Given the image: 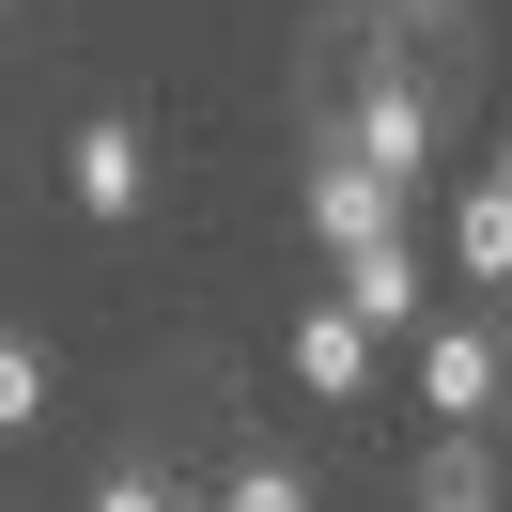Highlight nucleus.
<instances>
[{
    "instance_id": "f03ea898",
    "label": "nucleus",
    "mask_w": 512,
    "mask_h": 512,
    "mask_svg": "<svg viewBox=\"0 0 512 512\" xmlns=\"http://www.w3.org/2000/svg\"><path fill=\"white\" fill-rule=\"evenodd\" d=\"M342 156H357V171H388V187H419V156H435V109H419L404 78H373V94H357V125H342Z\"/></svg>"
},
{
    "instance_id": "6e6552de",
    "label": "nucleus",
    "mask_w": 512,
    "mask_h": 512,
    "mask_svg": "<svg viewBox=\"0 0 512 512\" xmlns=\"http://www.w3.org/2000/svg\"><path fill=\"white\" fill-rule=\"evenodd\" d=\"M419 512H497V481H481L466 450H435V466H419Z\"/></svg>"
},
{
    "instance_id": "ddd939ff",
    "label": "nucleus",
    "mask_w": 512,
    "mask_h": 512,
    "mask_svg": "<svg viewBox=\"0 0 512 512\" xmlns=\"http://www.w3.org/2000/svg\"><path fill=\"white\" fill-rule=\"evenodd\" d=\"M497 187H512V156H497Z\"/></svg>"
},
{
    "instance_id": "0eeeda50",
    "label": "nucleus",
    "mask_w": 512,
    "mask_h": 512,
    "mask_svg": "<svg viewBox=\"0 0 512 512\" xmlns=\"http://www.w3.org/2000/svg\"><path fill=\"white\" fill-rule=\"evenodd\" d=\"M450 249H466L481 280H512V187H466V218H450Z\"/></svg>"
},
{
    "instance_id": "20e7f679",
    "label": "nucleus",
    "mask_w": 512,
    "mask_h": 512,
    "mask_svg": "<svg viewBox=\"0 0 512 512\" xmlns=\"http://www.w3.org/2000/svg\"><path fill=\"white\" fill-rule=\"evenodd\" d=\"M357 373H373V326H357V311H295V388H326V404H342Z\"/></svg>"
},
{
    "instance_id": "423d86ee",
    "label": "nucleus",
    "mask_w": 512,
    "mask_h": 512,
    "mask_svg": "<svg viewBox=\"0 0 512 512\" xmlns=\"http://www.w3.org/2000/svg\"><path fill=\"white\" fill-rule=\"evenodd\" d=\"M342 311H357V326H404V311H419V249H404V233L342 264Z\"/></svg>"
},
{
    "instance_id": "f8f14e48",
    "label": "nucleus",
    "mask_w": 512,
    "mask_h": 512,
    "mask_svg": "<svg viewBox=\"0 0 512 512\" xmlns=\"http://www.w3.org/2000/svg\"><path fill=\"white\" fill-rule=\"evenodd\" d=\"M404 16H435V0H404Z\"/></svg>"
},
{
    "instance_id": "1a4fd4ad",
    "label": "nucleus",
    "mask_w": 512,
    "mask_h": 512,
    "mask_svg": "<svg viewBox=\"0 0 512 512\" xmlns=\"http://www.w3.org/2000/svg\"><path fill=\"white\" fill-rule=\"evenodd\" d=\"M218 512H311V481H295V466H233V497Z\"/></svg>"
},
{
    "instance_id": "39448f33",
    "label": "nucleus",
    "mask_w": 512,
    "mask_h": 512,
    "mask_svg": "<svg viewBox=\"0 0 512 512\" xmlns=\"http://www.w3.org/2000/svg\"><path fill=\"white\" fill-rule=\"evenodd\" d=\"M419 388H435L450 419H481L497 404V342H481V326H435V342H419Z\"/></svg>"
},
{
    "instance_id": "9d476101",
    "label": "nucleus",
    "mask_w": 512,
    "mask_h": 512,
    "mask_svg": "<svg viewBox=\"0 0 512 512\" xmlns=\"http://www.w3.org/2000/svg\"><path fill=\"white\" fill-rule=\"evenodd\" d=\"M0 419H47V357L32 342H0Z\"/></svg>"
},
{
    "instance_id": "9b49d317",
    "label": "nucleus",
    "mask_w": 512,
    "mask_h": 512,
    "mask_svg": "<svg viewBox=\"0 0 512 512\" xmlns=\"http://www.w3.org/2000/svg\"><path fill=\"white\" fill-rule=\"evenodd\" d=\"M94 512H171V497H156V481H94Z\"/></svg>"
},
{
    "instance_id": "f257e3e1",
    "label": "nucleus",
    "mask_w": 512,
    "mask_h": 512,
    "mask_svg": "<svg viewBox=\"0 0 512 512\" xmlns=\"http://www.w3.org/2000/svg\"><path fill=\"white\" fill-rule=\"evenodd\" d=\"M311 233H326V249H388V233H404V187H388V171H357V156H326L311 171Z\"/></svg>"
},
{
    "instance_id": "7ed1b4c3",
    "label": "nucleus",
    "mask_w": 512,
    "mask_h": 512,
    "mask_svg": "<svg viewBox=\"0 0 512 512\" xmlns=\"http://www.w3.org/2000/svg\"><path fill=\"white\" fill-rule=\"evenodd\" d=\"M63 171H78V202H94V218H140V187H156L140 125H78V140H63Z\"/></svg>"
}]
</instances>
